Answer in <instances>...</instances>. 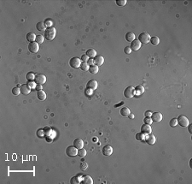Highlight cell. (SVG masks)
Listing matches in <instances>:
<instances>
[{
  "mask_svg": "<svg viewBox=\"0 0 192 184\" xmlns=\"http://www.w3.org/2000/svg\"><path fill=\"white\" fill-rule=\"evenodd\" d=\"M124 105V102H121V103H119V104L114 105V107H115V108H117V107L121 106V105Z\"/></svg>",
  "mask_w": 192,
  "mask_h": 184,
  "instance_id": "bcb514c9",
  "label": "cell"
},
{
  "mask_svg": "<svg viewBox=\"0 0 192 184\" xmlns=\"http://www.w3.org/2000/svg\"><path fill=\"white\" fill-rule=\"evenodd\" d=\"M150 35L148 33L146 32H143L142 33H140L139 36H138V39L140 42H141V44H148L149 42H150Z\"/></svg>",
  "mask_w": 192,
  "mask_h": 184,
  "instance_id": "3957f363",
  "label": "cell"
},
{
  "mask_svg": "<svg viewBox=\"0 0 192 184\" xmlns=\"http://www.w3.org/2000/svg\"><path fill=\"white\" fill-rule=\"evenodd\" d=\"M147 142V144L149 145H154L155 143V140H156V138L155 136L153 134H147L145 136V140H144Z\"/></svg>",
  "mask_w": 192,
  "mask_h": 184,
  "instance_id": "8fae6325",
  "label": "cell"
},
{
  "mask_svg": "<svg viewBox=\"0 0 192 184\" xmlns=\"http://www.w3.org/2000/svg\"><path fill=\"white\" fill-rule=\"evenodd\" d=\"M20 89H21V93L22 94H24V95H28V94L30 93V92H31V87H29L28 84L21 85V87H20Z\"/></svg>",
  "mask_w": 192,
  "mask_h": 184,
  "instance_id": "5bb4252c",
  "label": "cell"
},
{
  "mask_svg": "<svg viewBox=\"0 0 192 184\" xmlns=\"http://www.w3.org/2000/svg\"><path fill=\"white\" fill-rule=\"evenodd\" d=\"M37 97L39 100H41V101H44V100H45L46 98V93H44L43 90H40V91H38L37 93Z\"/></svg>",
  "mask_w": 192,
  "mask_h": 184,
  "instance_id": "603a6c76",
  "label": "cell"
},
{
  "mask_svg": "<svg viewBox=\"0 0 192 184\" xmlns=\"http://www.w3.org/2000/svg\"><path fill=\"white\" fill-rule=\"evenodd\" d=\"M81 182H83L84 184H92L93 183V180L90 176H82V181Z\"/></svg>",
  "mask_w": 192,
  "mask_h": 184,
  "instance_id": "ac0fdd59",
  "label": "cell"
},
{
  "mask_svg": "<svg viewBox=\"0 0 192 184\" xmlns=\"http://www.w3.org/2000/svg\"><path fill=\"white\" fill-rule=\"evenodd\" d=\"M36 37H37V35H35V33H28V34L26 35V39L29 42L35 41Z\"/></svg>",
  "mask_w": 192,
  "mask_h": 184,
  "instance_id": "cb8c5ba5",
  "label": "cell"
},
{
  "mask_svg": "<svg viewBox=\"0 0 192 184\" xmlns=\"http://www.w3.org/2000/svg\"><path fill=\"white\" fill-rule=\"evenodd\" d=\"M88 60H89V57H88V56H87L86 54L82 55V57H81V61H82V62H86V63H87Z\"/></svg>",
  "mask_w": 192,
  "mask_h": 184,
  "instance_id": "60d3db41",
  "label": "cell"
},
{
  "mask_svg": "<svg viewBox=\"0 0 192 184\" xmlns=\"http://www.w3.org/2000/svg\"><path fill=\"white\" fill-rule=\"evenodd\" d=\"M144 93V87L143 86H137L136 87V88H135V95L137 96H139V95H142Z\"/></svg>",
  "mask_w": 192,
  "mask_h": 184,
  "instance_id": "d6986e66",
  "label": "cell"
},
{
  "mask_svg": "<svg viewBox=\"0 0 192 184\" xmlns=\"http://www.w3.org/2000/svg\"><path fill=\"white\" fill-rule=\"evenodd\" d=\"M81 64V60L78 57H72L69 60V65L74 69H77L79 67H80Z\"/></svg>",
  "mask_w": 192,
  "mask_h": 184,
  "instance_id": "52a82bcc",
  "label": "cell"
},
{
  "mask_svg": "<svg viewBox=\"0 0 192 184\" xmlns=\"http://www.w3.org/2000/svg\"><path fill=\"white\" fill-rule=\"evenodd\" d=\"M145 134H143V133H138L136 134V139L137 140H140V141H143L145 140Z\"/></svg>",
  "mask_w": 192,
  "mask_h": 184,
  "instance_id": "1f68e13d",
  "label": "cell"
},
{
  "mask_svg": "<svg viewBox=\"0 0 192 184\" xmlns=\"http://www.w3.org/2000/svg\"><path fill=\"white\" fill-rule=\"evenodd\" d=\"M152 113L153 112L152 111H147L145 113H144V115H145V116H148V117H150L151 116H152Z\"/></svg>",
  "mask_w": 192,
  "mask_h": 184,
  "instance_id": "7bdbcfd3",
  "label": "cell"
},
{
  "mask_svg": "<svg viewBox=\"0 0 192 184\" xmlns=\"http://www.w3.org/2000/svg\"><path fill=\"white\" fill-rule=\"evenodd\" d=\"M135 39H136L135 34L132 32H129V33H127L126 34V41H128V42H130V43L131 42H132Z\"/></svg>",
  "mask_w": 192,
  "mask_h": 184,
  "instance_id": "44dd1931",
  "label": "cell"
},
{
  "mask_svg": "<svg viewBox=\"0 0 192 184\" xmlns=\"http://www.w3.org/2000/svg\"><path fill=\"white\" fill-rule=\"evenodd\" d=\"M44 25H45V27H47V28L52 27V22H51V20H49V19L45 20V22H44Z\"/></svg>",
  "mask_w": 192,
  "mask_h": 184,
  "instance_id": "f35d334b",
  "label": "cell"
},
{
  "mask_svg": "<svg viewBox=\"0 0 192 184\" xmlns=\"http://www.w3.org/2000/svg\"><path fill=\"white\" fill-rule=\"evenodd\" d=\"M128 116H129L130 119H133V118H134V115H133L132 113H130V115Z\"/></svg>",
  "mask_w": 192,
  "mask_h": 184,
  "instance_id": "c3c4849f",
  "label": "cell"
},
{
  "mask_svg": "<svg viewBox=\"0 0 192 184\" xmlns=\"http://www.w3.org/2000/svg\"><path fill=\"white\" fill-rule=\"evenodd\" d=\"M151 132H152V129H151L150 125L149 124H146V123H144V124L143 125V126L141 127V133L144 134L145 135H147V134H151Z\"/></svg>",
  "mask_w": 192,
  "mask_h": 184,
  "instance_id": "4fadbf2b",
  "label": "cell"
},
{
  "mask_svg": "<svg viewBox=\"0 0 192 184\" xmlns=\"http://www.w3.org/2000/svg\"><path fill=\"white\" fill-rule=\"evenodd\" d=\"M78 155L81 157V158H84V157H85V155H86V150H85V148H80V149H79Z\"/></svg>",
  "mask_w": 192,
  "mask_h": 184,
  "instance_id": "4dcf8cb0",
  "label": "cell"
},
{
  "mask_svg": "<svg viewBox=\"0 0 192 184\" xmlns=\"http://www.w3.org/2000/svg\"><path fill=\"white\" fill-rule=\"evenodd\" d=\"M28 85L31 87V88H36V86H37V85L35 84V82H33V81H28Z\"/></svg>",
  "mask_w": 192,
  "mask_h": 184,
  "instance_id": "b9f144b4",
  "label": "cell"
},
{
  "mask_svg": "<svg viewBox=\"0 0 192 184\" xmlns=\"http://www.w3.org/2000/svg\"><path fill=\"white\" fill-rule=\"evenodd\" d=\"M89 68H90V65L87 64L86 62H82L80 64V69H82L83 71H87L89 70Z\"/></svg>",
  "mask_w": 192,
  "mask_h": 184,
  "instance_id": "f1b7e54d",
  "label": "cell"
},
{
  "mask_svg": "<svg viewBox=\"0 0 192 184\" xmlns=\"http://www.w3.org/2000/svg\"><path fill=\"white\" fill-rule=\"evenodd\" d=\"M74 146L77 149H80V148H83V147H84V142L81 139H76V140H74Z\"/></svg>",
  "mask_w": 192,
  "mask_h": 184,
  "instance_id": "e0dca14e",
  "label": "cell"
},
{
  "mask_svg": "<svg viewBox=\"0 0 192 184\" xmlns=\"http://www.w3.org/2000/svg\"><path fill=\"white\" fill-rule=\"evenodd\" d=\"M34 80H35L36 84L43 85L46 82V77H45V75H43V74H37V75H35Z\"/></svg>",
  "mask_w": 192,
  "mask_h": 184,
  "instance_id": "8992f818",
  "label": "cell"
},
{
  "mask_svg": "<svg viewBox=\"0 0 192 184\" xmlns=\"http://www.w3.org/2000/svg\"><path fill=\"white\" fill-rule=\"evenodd\" d=\"M89 71H90V73H91V74H97L98 72V66H97V65H95V64L91 65L89 68Z\"/></svg>",
  "mask_w": 192,
  "mask_h": 184,
  "instance_id": "83f0119b",
  "label": "cell"
},
{
  "mask_svg": "<svg viewBox=\"0 0 192 184\" xmlns=\"http://www.w3.org/2000/svg\"><path fill=\"white\" fill-rule=\"evenodd\" d=\"M42 88H43V86H42V85H38V84H37V86H36V89H37L38 91L42 90Z\"/></svg>",
  "mask_w": 192,
  "mask_h": 184,
  "instance_id": "f6af8a7d",
  "label": "cell"
},
{
  "mask_svg": "<svg viewBox=\"0 0 192 184\" xmlns=\"http://www.w3.org/2000/svg\"><path fill=\"white\" fill-rule=\"evenodd\" d=\"M135 95V88L132 86H128L124 90V96L126 98H132Z\"/></svg>",
  "mask_w": 192,
  "mask_h": 184,
  "instance_id": "7a4b0ae2",
  "label": "cell"
},
{
  "mask_svg": "<svg viewBox=\"0 0 192 184\" xmlns=\"http://www.w3.org/2000/svg\"><path fill=\"white\" fill-rule=\"evenodd\" d=\"M126 4V0H116V4L119 6H124Z\"/></svg>",
  "mask_w": 192,
  "mask_h": 184,
  "instance_id": "d590c367",
  "label": "cell"
},
{
  "mask_svg": "<svg viewBox=\"0 0 192 184\" xmlns=\"http://www.w3.org/2000/svg\"><path fill=\"white\" fill-rule=\"evenodd\" d=\"M150 43L154 45V46H157V45H159L160 43V39L156 36H154V37H151L150 38Z\"/></svg>",
  "mask_w": 192,
  "mask_h": 184,
  "instance_id": "4316f807",
  "label": "cell"
},
{
  "mask_svg": "<svg viewBox=\"0 0 192 184\" xmlns=\"http://www.w3.org/2000/svg\"><path fill=\"white\" fill-rule=\"evenodd\" d=\"M66 153L69 157H75L78 155V149L74 146H69L66 149Z\"/></svg>",
  "mask_w": 192,
  "mask_h": 184,
  "instance_id": "5b68a950",
  "label": "cell"
},
{
  "mask_svg": "<svg viewBox=\"0 0 192 184\" xmlns=\"http://www.w3.org/2000/svg\"><path fill=\"white\" fill-rule=\"evenodd\" d=\"M144 123H146V124H149V125H150L151 123L153 122V121H152V119H151V117H148V116H146L145 118H144Z\"/></svg>",
  "mask_w": 192,
  "mask_h": 184,
  "instance_id": "74e56055",
  "label": "cell"
},
{
  "mask_svg": "<svg viewBox=\"0 0 192 184\" xmlns=\"http://www.w3.org/2000/svg\"><path fill=\"white\" fill-rule=\"evenodd\" d=\"M103 62H104V57L103 56H96L94 57V64L97 65V66H101V65L103 64Z\"/></svg>",
  "mask_w": 192,
  "mask_h": 184,
  "instance_id": "9a60e30c",
  "label": "cell"
},
{
  "mask_svg": "<svg viewBox=\"0 0 192 184\" xmlns=\"http://www.w3.org/2000/svg\"><path fill=\"white\" fill-rule=\"evenodd\" d=\"M187 127H188V129H189V133H190V134H192V132H191V127H192V125H188V126H187Z\"/></svg>",
  "mask_w": 192,
  "mask_h": 184,
  "instance_id": "7dc6e473",
  "label": "cell"
},
{
  "mask_svg": "<svg viewBox=\"0 0 192 184\" xmlns=\"http://www.w3.org/2000/svg\"><path fill=\"white\" fill-rule=\"evenodd\" d=\"M131 113V111L129 110V108H127V107L124 106L123 108H121V115L122 116H128L130 115Z\"/></svg>",
  "mask_w": 192,
  "mask_h": 184,
  "instance_id": "d4e9b609",
  "label": "cell"
},
{
  "mask_svg": "<svg viewBox=\"0 0 192 184\" xmlns=\"http://www.w3.org/2000/svg\"><path fill=\"white\" fill-rule=\"evenodd\" d=\"M177 121H178V124H179L181 127H184V128H186L189 124V119L184 115H181V116H178V117L177 118Z\"/></svg>",
  "mask_w": 192,
  "mask_h": 184,
  "instance_id": "277c9868",
  "label": "cell"
},
{
  "mask_svg": "<svg viewBox=\"0 0 192 184\" xmlns=\"http://www.w3.org/2000/svg\"><path fill=\"white\" fill-rule=\"evenodd\" d=\"M56 33V29L54 27H50L47 28L46 30L44 31V38L48 40H52L55 39Z\"/></svg>",
  "mask_w": 192,
  "mask_h": 184,
  "instance_id": "6da1fadb",
  "label": "cell"
},
{
  "mask_svg": "<svg viewBox=\"0 0 192 184\" xmlns=\"http://www.w3.org/2000/svg\"><path fill=\"white\" fill-rule=\"evenodd\" d=\"M82 181V176H74L71 178V181H70V183L71 184H79Z\"/></svg>",
  "mask_w": 192,
  "mask_h": 184,
  "instance_id": "7402d4cb",
  "label": "cell"
},
{
  "mask_svg": "<svg viewBox=\"0 0 192 184\" xmlns=\"http://www.w3.org/2000/svg\"><path fill=\"white\" fill-rule=\"evenodd\" d=\"M80 169L82 170H87V168H88V165H87V163H85V162H82L80 163Z\"/></svg>",
  "mask_w": 192,
  "mask_h": 184,
  "instance_id": "8d00e7d4",
  "label": "cell"
},
{
  "mask_svg": "<svg viewBox=\"0 0 192 184\" xmlns=\"http://www.w3.org/2000/svg\"><path fill=\"white\" fill-rule=\"evenodd\" d=\"M124 52H125L126 54H131L132 49L130 48V46H126L125 48H124Z\"/></svg>",
  "mask_w": 192,
  "mask_h": 184,
  "instance_id": "ab89813d",
  "label": "cell"
},
{
  "mask_svg": "<svg viewBox=\"0 0 192 184\" xmlns=\"http://www.w3.org/2000/svg\"><path fill=\"white\" fill-rule=\"evenodd\" d=\"M87 64L89 65H93L94 64V59H92V58H89V60L87 61Z\"/></svg>",
  "mask_w": 192,
  "mask_h": 184,
  "instance_id": "ee69618b",
  "label": "cell"
},
{
  "mask_svg": "<svg viewBox=\"0 0 192 184\" xmlns=\"http://www.w3.org/2000/svg\"><path fill=\"white\" fill-rule=\"evenodd\" d=\"M36 28L38 29V31L39 32H42V31H45L46 30V27L44 25V22H39L36 24Z\"/></svg>",
  "mask_w": 192,
  "mask_h": 184,
  "instance_id": "ffe728a7",
  "label": "cell"
},
{
  "mask_svg": "<svg viewBox=\"0 0 192 184\" xmlns=\"http://www.w3.org/2000/svg\"><path fill=\"white\" fill-rule=\"evenodd\" d=\"M86 86H87V88L91 89V90H95V89L98 88V81H97V80H91L90 81L87 82V85H86Z\"/></svg>",
  "mask_w": 192,
  "mask_h": 184,
  "instance_id": "2e32d148",
  "label": "cell"
},
{
  "mask_svg": "<svg viewBox=\"0 0 192 184\" xmlns=\"http://www.w3.org/2000/svg\"><path fill=\"white\" fill-rule=\"evenodd\" d=\"M26 79L28 80V81H32V80H34L35 79V75L33 72H29L26 75Z\"/></svg>",
  "mask_w": 192,
  "mask_h": 184,
  "instance_id": "f546056e",
  "label": "cell"
},
{
  "mask_svg": "<svg viewBox=\"0 0 192 184\" xmlns=\"http://www.w3.org/2000/svg\"><path fill=\"white\" fill-rule=\"evenodd\" d=\"M150 117L154 122H160L162 120V114L161 112H153Z\"/></svg>",
  "mask_w": 192,
  "mask_h": 184,
  "instance_id": "30bf717a",
  "label": "cell"
},
{
  "mask_svg": "<svg viewBox=\"0 0 192 184\" xmlns=\"http://www.w3.org/2000/svg\"><path fill=\"white\" fill-rule=\"evenodd\" d=\"M113 153V147L110 145H106L103 147V154L104 156H110Z\"/></svg>",
  "mask_w": 192,
  "mask_h": 184,
  "instance_id": "7c38bea8",
  "label": "cell"
},
{
  "mask_svg": "<svg viewBox=\"0 0 192 184\" xmlns=\"http://www.w3.org/2000/svg\"><path fill=\"white\" fill-rule=\"evenodd\" d=\"M39 50V46L36 41L30 42L28 44V51L32 53H37Z\"/></svg>",
  "mask_w": 192,
  "mask_h": 184,
  "instance_id": "ba28073f",
  "label": "cell"
},
{
  "mask_svg": "<svg viewBox=\"0 0 192 184\" xmlns=\"http://www.w3.org/2000/svg\"><path fill=\"white\" fill-rule=\"evenodd\" d=\"M86 55L88 56V57H91V58H94L95 57L97 56V51L96 50H94V49H89V50H87L86 51Z\"/></svg>",
  "mask_w": 192,
  "mask_h": 184,
  "instance_id": "484cf974",
  "label": "cell"
},
{
  "mask_svg": "<svg viewBox=\"0 0 192 184\" xmlns=\"http://www.w3.org/2000/svg\"><path fill=\"white\" fill-rule=\"evenodd\" d=\"M141 46H142L141 42H140L138 39H135L132 42H131V46H130V48L132 49V51H138L139 49H140V47H141Z\"/></svg>",
  "mask_w": 192,
  "mask_h": 184,
  "instance_id": "9c48e42d",
  "label": "cell"
},
{
  "mask_svg": "<svg viewBox=\"0 0 192 184\" xmlns=\"http://www.w3.org/2000/svg\"><path fill=\"white\" fill-rule=\"evenodd\" d=\"M177 124H178L177 118H173V119L170 120V122H169V125H170L171 127H175L177 126Z\"/></svg>",
  "mask_w": 192,
  "mask_h": 184,
  "instance_id": "e575fe53",
  "label": "cell"
},
{
  "mask_svg": "<svg viewBox=\"0 0 192 184\" xmlns=\"http://www.w3.org/2000/svg\"><path fill=\"white\" fill-rule=\"evenodd\" d=\"M35 40L38 44H42L44 40V36H43V35H37Z\"/></svg>",
  "mask_w": 192,
  "mask_h": 184,
  "instance_id": "d6a6232c",
  "label": "cell"
},
{
  "mask_svg": "<svg viewBox=\"0 0 192 184\" xmlns=\"http://www.w3.org/2000/svg\"><path fill=\"white\" fill-rule=\"evenodd\" d=\"M12 93L15 96L19 95V94L21 93V89H20V87H14V88L12 89Z\"/></svg>",
  "mask_w": 192,
  "mask_h": 184,
  "instance_id": "836d02e7",
  "label": "cell"
}]
</instances>
